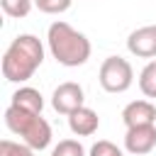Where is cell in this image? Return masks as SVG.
<instances>
[{
	"mask_svg": "<svg viewBox=\"0 0 156 156\" xmlns=\"http://www.w3.org/2000/svg\"><path fill=\"white\" fill-rule=\"evenodd\" d=\"M44 63V44L34 34H20L2 54V76L7 83L29 80Z\"/></svg>",
	"mask_w": 156,
	"mask_h": 156,
	"instance_id": "6da1fadb",
	"label": "cell"
},
{
	"mask_svg": "<svg viewBox=\"0 0 156 156\" xmlns=\"http://www.w3.org/2000/svg\"><path fill=\"white\" fill-rule=\"evenodd\" d=\"M46 44H49L51 56H54L61 66H66V68H78V66H83V63L90 58V51H93L90 39H88L83 32L73 29V27H71L68 22H63V20H58V22H54V24L49 27V32H46Z\"/></svg>",
	"mask_w": 156,
	"mask_h": 156,
	"instance_id": "7a4b0ae2",
	"label": "cell"
},
{
	"mask_svg": "<svg viewBox=\"0 0 156 156\" xmlns=\"http://www.w3.org/2000/svg\"><path fill=\"white\" fill-rule=\"evenodd\" d=\"M5 124H7V129L12 134L22 136V141L27 146H32L34 151H41V149H46L51 144V127L37 112H27L22 107L10 105L5 110Z\"/></svg>",
	"mask_w": 156,
	"mask_h": 156,
	"instance_id": "3957f363",
	"label": "cell"
},
{
	"mask_svg": "<svg viewBox=\"0 0 156 156\" xmlns=\"http://www.w3.org/2000/svg\"><path fill=\"white\" fill-rule=\"evenodd\" d=\"M98 80H100V88L105 93H124L134 83V68L122 56H107L100 63Z\"/></svg>",
	"mask_w": 156,
	"mask_h": 156,
	"instance_id": "277c9868",
	"label": "cell"
},
{
	"mask_svg": "<svg viewBox=\"0 0 156 156\" xmlns=\"http://www.w3.org/2000/svg\"><path fill=\"white\" fill-rule=\"evenodd\" d=\"M85 105V93H83V88L78 85V83H73V80H66V83H61L54 93H51V107L56 110V112H61V115H71V112H76L78 107H83Z\"/></svg>",
	"mask_w": 156,
	"mask_h": 156,
	"instance_id": "5b68a950",
	"label": "cell"
},
{
	"mask_svg": "<svg viewBox=\"0 0 156 156\" xmlns=\"http://www.w3.org/2000/svg\"><path fill=\"white\" fill-rule=\"evenodd\" d=\"M124 149L134 156L151 154L156 149V124H141V127H129L124 134Z\"/></svg>",
	"mask_w": 156,
	"mask_h": 156,
	"instance_id": "8992f818",
	"label": "cell"
},
{
	"mask_svg": "<svg viewBox=\"0 0 156 156\" xmlns=\"http://www.w3.org/2000/svg\"><path fill=\"white\" fill-rule=\"evenodd\" d=\"M127 49L139 58H156V24H144L127 37Z\"/></svg>",
	"mask_w": 156,
	"mask_h": 156,
	"instance_id": "52a82bcc",
	"label": "cell"
},
{
	"mask_svg": "<svg viewBox=\"0 0 156 156\" xmlns=\"http://www.w3.org/2000/svg\"><path fill=\"white\" fill-rule=\"evenodd\" d=\"M124 127H141V124H156V105L151 100H132L122 110Z\"/></svg>",
	"mask_w": 156,
	"mask_h": 156,
	"instance_id": "ba28073f",
	"label": "cell"
},
{
	"mask_svg": "<svg viewBox=\"0 0 156 156\" xmlns=\"http://www.w3.org/2000/svg\"><path fill=\"white\" fill-rule=\"evenodd\" d=\"M98 127H100L98 112L90 110V107H85V105L68 115V129H71L76 136H90V134L98 132Z\"/></svg>",
	"mask_w": 156,
	"mask_h": 156,
	"instance_id": "9c48e42d",
	"label": "cell"
},
{
	"mask_svg": "<svg viewBox=\"0 0 156 156\" xmlns=\"http://www.w3.org/2000/svg\"><path fill=\"white\" fill-rule=\"evenodd\" d=\"M10 105L22 107V110H27V112L41 115V110H44V98H41V93H39L37 88L22 85V88H17V90L12 93V102H10Z\"/></svg>",
	"mask_w": 156,
	"mask_h": 156,
	"instance_id": "30bf717a",
	"label": "cell"
},
{
	"mask_svg": "<svg viewBox=\"0 0 156 156\" xmlns=\"http://www.w3.org/2000/svg\"><path fill=\"white\" fill-rule=\"evenodd\" d=\"M139 90L149 100H156V58H151L141 68V73H139Z\"/></svg>",
	"mask_w": 156,
	"mask_h": 156,
	"instance_id": "8fae6325",
	"label": "cell"
},
{
	"mask_svg": "<svg viewBox=\"0 0 156 156\" xmlns=\"http://www.w3.org/2000/svg\"><path fill=\"white\" fill-rule=\"evenodd\" d=\"M32 5H34V0H0V7H2V12L7 15V17H27L29 12H32Z\"/></svg>",
	"mask_w": 156,
	"mask_h": 156,
	"instance_id": "7c38bea8",
	"label": "cell"
},
{
	"mask_svg": "<svg viewBox=\"0 0 156 156\" xmlns=\"http://www.w3.org/2000/svg\"><path fill=\"white\" fill-rule=\"evenodd\" d=\"M51 156H85V149L78 139H61L51 149Z\"/></svg>",
	"mask_w": 156,
	"mask_h": 156,
	"instance_id": "4fadbf2b",
	"label": "cell"
},
{
	"mask_svg": "<svg viewBox=\"0 0 156 156\" xmlns=\"http://www.w3.org/2000/svg\"><path fill=\"white\" fill-rule=\"evenodd\" d=\"M0 156H34V149L27 146L24 141L2 139V141H0Z\"/></svg>",
	"mask_w": 156,
	"mask_h": 156,
	"instance_id": "5bb4252c",
	"label": "cell"
},
{
	"mask_svg": "<svg viewBox=\"0 0 156 156\" xmlns=\"http://www.w3.org/2000/svg\"><path fill=\"white\" fill-rule=\"evenodd\" d=\"M88 156H124V154H122V149H119L117 144H112V141H107V139H98V141L90 146Z\"/></svg>",
	"mask_w": 156,
	"mask_h": 156,
	"instance_id": "9a60e30c",
	"label": "cell"
},
{
	"mask_svg": "<svg viewBox=\"0 0 156 156\" xmlns=\"http://www.w3.org/2000/svg\"><path fill=\"white\" fill-rule=\"evenodd\" d=\"M34 5L46 15H61L73 5V0H34Z\"/></svg>",
	"mask_w": 156,
	"mask_h": 156,
	"instance_id": "2e32d148",
	"label": "cell"
}]
</instances>
